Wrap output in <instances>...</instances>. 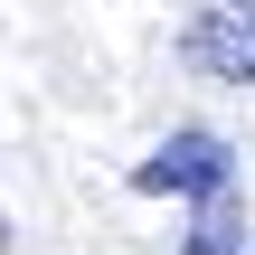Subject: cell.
<instances>
[{"mask_svg": "<svg viewBox=\"0 0 255 255\" xmlns=\"http://www.w3.org/2000/svg\"><path fill=\"white\" fill-rule=\"evenodd\" d=\"M132 189L142 199H189L199 208V237H189V255H246V237H237V161H227V142L218 132H170L142 170H132Z\"/></svg>", "mask_w": 255, "mask_h": 255, "instance_id": "1", "label": "cell"}, {"mask_svg": "<svg viewBox=\"0 0 255 255\" xmlns=\"http://www.w3.org/2000/svg\"><path fill=\"white\" fill-rule=\"evenodd\" d=\"M180 57L218 85H255V0H208L180 38Z\"/></svg>", "mask_w": 255, "mask_h": 255, "instance_id": "2", "label": "cell"}, {"mask_svg": "<svg viewBox=\"0 0 255 255\" xmlns=\"http://www.w3.org/2000/svg\"><path fill=\"white\" fill-rule=\"evenodd\" d=\"M246 255H255V246H246Z\"/></svg>", "mask_w": 255, "mask_h": 255, "instance_id": "3", "label": "cell"}]
</instances>
